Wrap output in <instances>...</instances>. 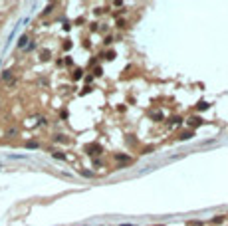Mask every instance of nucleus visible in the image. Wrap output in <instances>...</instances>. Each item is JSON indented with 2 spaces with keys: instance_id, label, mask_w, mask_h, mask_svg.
Returning a JSON list of instances; mask_svg holds the SVG:
<instances>
[{
  "instance_id": "1",
  "label": "nucleus",
  "mask_w": 228,
  "mask_h": 226,
  "mask_svg": "<svg viewBox=\"0 0 228 226\" xmlns=\"http://www.w3.org/2000/svg\"><path fill=\"white\" fill-rule=\"evenodd\" d=\"M85 151H87L89 155H101V153H103L101 145H97V143H91V145H87V147H85Z\"/></svg>"
},
{
  "instance_id": "2",
  "label": "nucleus",
  "mask_w": 228,
  "mask_h": 226,
  "mask_svg": "<svg viewBox=\"0 0 228 226\" xmlns=\"http://www.w3.org/2000/svg\"><path fill=\"white\" fill-rule=\"evenodd\" d=\"M198 125H202V117H191V119H188V127H191V129L198 127Z\"/></svg>"
},
{
  "instance_id": "3",
  "label": "nucleus",
  "mask_w": 228,
  "mask_h": 226,
  "mask_svg": "<svg viewBox=\"0 0 228 226\" xmlns=\"http://www.w3.org/2000/svg\"><path fill=\"white\" fill-rule=\"evenodd\" d=\"M196 109H198V111H204V109H208V103L206 101H198L196 103Z\"/></svg>"
},
{
  "instance_id": "4",
  "label": "nucleus",
  "mask_w": 228,
  "mask_h": 226,
  "mask_svg": "<svg viewBox=\"0 0 228 226\" xmlns=\"http://www.w3.org/2000/svg\"><path fill=\"white\" fill-rule=\"evenodd\" d=\"M191 137H193V131H182L179 139H182V141H184V139H191Z\"/></svg>"
},
{
  "instance_id": "5",
  "label": "nucleus",
  "mask_w": 228,
  "mask_h": 226,
  "mask_svg": "<svg viewBox=\"0 0 228 226\" xmlns=\"http://www.w3.org/2000/svg\"><path fill=\"white\" fill-rule=\"evenodd\" d=\"M26 42H28V36H22V38L18 40V48H24V46H26Z\"/></svg>"
},
{
  "instance_id": "6",
  "label": "nucleus",
  "mask_w": 228,
  "mask_h": 226,
  "mask_svg": "<svg viewBox=\"0 0 228 226\" xmlns=\"http://www.w3.org/2000/svg\"><path fill=\"white\" fill-rule=\"evenodd\" d=\"M115 159H117V161H125V163H129V161H131L127 155H115Z\"/></svg>"
},
{
  "instance_id": "7",
  "label": "nucleus",
  "mask_w": 228,
  "mask_h": 226,
  "mask_svg": "<svg viewBox=\"0 0 228 226\" xmlns=\"http://www.w3.org/2000/svg\"><path fill=\"white\" fill-rule=\"evenodd\" d=\"M10 78H12V71H8V69L2 71V79H10Z\"/></svg>"
},
{
  "instance_id": "8",
  "label": "nucleus",
  "mask_w": 228,
  "mask_h": 226,
  "mask_svg": "<svg viewBox=\"0 0 228 226\" xmlns=\"http://www.w3.org/2000/svg\"><path fill=\"white\" fill-rule=\"evenodd\" d=\"M222 220H224V218H222V216H218V218H212V224H220V222H222Z\"/></svg>"
},
{
  "instance_id": "9",
  "label": "nucleus",
  "mask_w": 228,
  "mask_h": 226,
  "mask_svg": "<svg viewBox=\"0 0 228 226\" xmlns=\"http://www.w3.org/2000/svg\"><path fill=\"white\" fill-rule=\"evenodd\" d=\"M81 78V69H76V73H73V79H80Z\"/></svg>"
},
{
  "instance_id": "10",
  "label": "nucleus",
  "mask_w": 228,
  "mask_h": 226,
  "mask_svg": "<svg viewBox=\"0 0 228 226\" xmlns=\"http://www.w3.org/2000/svg\"><path fill=\"white\" fill-rule=\"evenodd\" d=\"M54 157L56 159H66V155H64V153H54Z\"/></svg>"
},
{
  "instance_id": "11",
  "label": "nucleus",
  "mask_w": 228,
  "mask_h": 226,
  "mask_svg": "<svg viewBox=\"0 0 228 226\" xmlns=\"http://www.w3.org/2000/svg\"><path fill=\"white\" fill-rule=\"evenodd\" d=\"M16 133H18V131H16V129H10V131H8V133H6V135H8V137H12V135H16Z\"/></svg>"
},
{
  "instance_id": "12",
  "label": "nucleus",
  "mask_w": 228,
  "mask_h": 226,
  "mask_svg": "<svg viewBox=\"0 0 228 226\" xmlns=\"http://www.w3.org/2000/svg\"><path fill=\"white\" fill-rule=\"evenodd\" d=\"M121 226H131V224H121Z\"/></svg>"
}]
</instances>
